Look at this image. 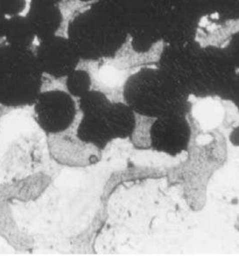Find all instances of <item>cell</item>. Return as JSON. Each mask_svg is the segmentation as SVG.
I'll use <instances>...</instances> for the list:
<instances>
[{"instance_id":"11","label":"cell","mask_w":239,"mask_h":256,"mask_svg":"<svg viewBox=\"0 0 239 256\" xmlns=\"http://www.w3.org/2000/svg\"><path fill=\"white\" fill-rule=\"evenodd\" d=\"M26 17L40 40L56 35L65 19L61 6L42 4L36 6L33 2L30 4Z\"/></svg>"},{"instance_id":"10","label":"cell","mask_w":239,"mask_h":256,"mask_svg":"<svg viewBox=\"0 0 239 256\" xmlns=\"http://www.w3.org/2000/svg\"><path fill=\"white\" fill-rule=\"evenodd\" d=\"M58 144H53L51 152L59 163L72 168L90 166L100 162L102 151L79 140L76 135L63 138Z\"/></svg>"},{"instance_id":"22","label":"cell","mask_w":239,"mask_h":256,"mask_svg":"<svg viewBox=\"0 0 239 256\" xmlns=\"http://www.w3.org/2000/svg\"><path fill=\"white\" fill-rule=\"evenodd\" d=\"M7 22V18L3 13H0V40L5 37V29Z\"/></svg>"},{"instance_id":"16","label":"cell","mask_w":239,"mask_h":256,"mask_svg":"<svg viewBox=\"0 0 239 256\" xmlns=\"http://www.w3.org/2000/svg\"><path fill=\"white\" fill-rule=\"evenodd\" d=\"M65 84L67 92L79 98L91 90V76L87 70L77 68L67 76Z\"/></svg>"},{"instance_id":"15","label":"cell","mask_w":239,"mask_h":256,"mask_svg":"<svg viewBox=\"0 0 239 256\" xmlns=\"http://www.w3.org/2000/svg\"><path fill=\"white\" fill-rule=\"evenodd\" d=\"M111 104L105 94L90 90L79 98L78 107L82 116H104Z\"/></svg>"},{"instance_id":"7","label":"cell","mask_w":239,"mask_h":256,"mask_svg":"<svg viewBox=\"0 0 239 256\" xmlns=\"http://www.w3.org/2000/svg\"><path fill=\"white\" fill-rule=\"evenodd\" d=\"M151 150L176 156L187 151L192 136L185 116L172 114L153 120L150 126Z\"/></svg>"},{"instance_id":"12","label":"cell","mask_w":239,"mask_h":256,"mask_svg":"<svg viewBox=\"0 0 239 256\" xmlns=\"http://www.w3.org/2000/svg\"><path fill=\"white\" fill-rule=\"evenodd\" d=\"M75 132L79 140L101 151L115 140L104 116H82Z\"/></svg>"},{"instance_id":"2","label":"cell","mask_w":239,"mask_h":256,"mask_svg":"<svg viewBox=\"0 0 239 256\" xmlns=\"http://www.w3.org/2000/svg\"><path fill=\"white\" fill-rule=\"evenodd\" d=\"M123 96L137 116L153 120L172 114L186 116L190 109L189 95L158 67H145L131 75L124 84Z\"/></svg>"},{"instance_id":"5","label":"cell","mask_w":239,"mask_h":256,"mask_svg":"<svg viewBox=\"0 0 239 256\" xmlns=\"http://www.w3.org/2000/svg\"><path fill=\"white\" fill-rule=\"evenodd\" d=\"M34 110L40 128L53 136L63 133L73 126L77 105L67 92L52 90L42 92L34 104Z\"/></svg>"},{"instance_id":"1","label":"cell","mask_w":239,"mask_h":256,"mask_svg":"<svg viewBox=\"0 0 239 256\" xmlns=\"http://www.w3.org/2000/svg\"><path fill=\"white\" fill-rule=\"evenodd\" d=\"M128 36L123 17L108 12L102 0L72 18L67 28V38L87 61L114 58Z\"/></svg>"},{"instance_id":"19","label":"cell","mask_w":239,"mask_h":256,"mask_svg":"<svg viewBox=\"0 0 239 256\" xmlns=\"http://www.w3.org/2000/svg\"><path fill=\"white\" fill-rule=\"evenodd\" d=\"M223 48L235 68L239 70V30L231 35Z\"/></svg>"},{"instance_id":"8","label":"cell","mask_w":239,"mask_h":256,"mask_svg":"<svg viewBox=\"0 0 239 256\" xmlns=\"http://www.w3.org/2000/svg\"><path fill=\"white\" fill-rule=\"evenodd\" d=\"M200 47L196 40L183 45H165L159 56V70L189 96V80Z\"/></svg>"},{"instance_id":"23","label":"cell","mask_w":239,"mask_h":256,"mask_svg":"<svg viewBox=\"0 0 239 256\" xmlns=\"http://www.w3.org/2000/svg\"><path fill=\"white\" fill-rule=\"evenodd\" d=\"M235 228H236V229L239 232V216H238V218H237V220H236V223H235Z\"/></svg>"},{"instance_id":"6","label":"cell","mask_w":239,"mask_h":256,"mask_svg":"<svg viewBox=\"0 0 239 256\" xmlns=\"http://www.w3.org/2000/svg\"><path fill=\"white\" fill-rule=\"evenodd\" d=\"M35 54L42 72L55 78H66L81 60L70 40L57 34L40 40Z\"/></svg>"},{"instance_id":"14","label":"cell","mask_w":239,"mask_h":256,"mask_svg":"<svg viewBox=\"0 0 239 256\" xmlns=\"http://www.w3.org/2000/svg\"><path fill=\"white\" fill-rule=\"evenodd\" d=\"M35 36L28 18L17 16L7 19L5 29V42L12 46L31 49Z\"/></svg>"},{"instance_id":"13","label":"cell","mask_w":239,"mask_h":256,"mask_svg":"<svg viewBox=\"0 0 239 256\" xmlns=\"http://www.w3.org/2000/svg\"><path fill=\"white\" fill-rule=\"evenodd\" d=\"M137 116L126 102H111L104 118L115 140H125L135 130Z\"/></svg>"},{"instance_id":"3","label":"cell","mask_w":239,"mask_h":256,"mask_svg":"<svg viewBox=\"0 0 239 256\" xmlns=\"http://www.w3.org/2000/svg\"><path fill=\"white\" fill-rule=\"evenodd\" d=\"M44 73L31 49L0 45V104L33 106L42 93Z\"/></svg>"},{"instance_id":"9","label":"cell","mask_w":239,"mask_h":256,"mask_svg":"<svg viewBox=\"0 0 239 256\" xmlns=\"http://www.w3.org/2000/svg\"><path fill=\"white\" fill-rule=\"evenodd\" d=\"M200 19L182 7L160 19L161 40L165 45H183L195 40Z\"/></svg>"},{"instance_id":"21","label":"cell","mask_w":239,"mask_h":256,"mask_svg":"<svg viewBox=\"0 0 239 256\" xmlns=\"http://www.w3.org/2000/svg\"><path fill=\"white\" fill-rule=\"evenodd\" d=\"M229 141L233 146L239 148V124L230 132Z\"/></svg>"},{"instance_id":"18","label":"cell","mask_w":239,"mask_h":256,"mask_svg":"<svg viewBox=\"0 0 239 256\" xmlns=\"http://www.w3.org/2000/svg\"><path fill=\"white\" fill-rule=\"evenodd\" d=\"M215 14L222 20H238L239 0H218Z\"/></svg>"},{"instance_id":"20","label":"cell","mask_w":239,"mask_h":256,"mask_svg":"<svg viewBox=\"0 0 239 256\" xmlns=\"http://www.w3.org/2000/svg\"><path fill=\"white\" fill-rule=\"evenodd\" d=\"M220 98L231 102L239 110V73H236L233 77L231 84Z\"/></svg>"},{"instance_id":"4","label":"cell","mask_w":239,"mask_h":256,"mask_svg":"<svg viewBox=\"0 0 239 256\" xmlns=\"http://www.w3.org/2000/svg\"><path fill=\"white\" fill-rule=\"evenodd\" d=\"M236 73V68L223 48L215 46L200 47L191 74L189 96L221 98Z\"/></svg>"},{"instance_id":"17","label":"cell","mask_w":239,"mask_h":256,"mask_svg":"<svg viewBox=\"0 0 239 256\" xmlns=\"http://www.w3.org/2000/svg\"><path fill=\"white\" fill-rule=\"evenodd\" d=\"M218 0H181V6L201 20V18L215 14Z\"/></svg>"}]
</instances>
